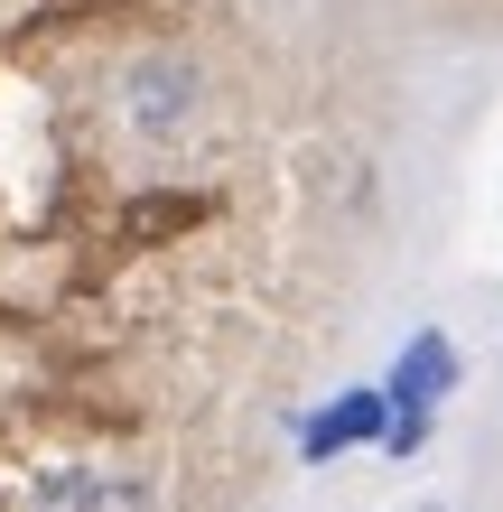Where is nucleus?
<instances>
[{
    "label": "nucleus",
    "mask_w": 503,
    "mask_h": 512,
    "mask_svg": "<svg viewBox=\"0 0 503 512\" xmlns=\"http://www.w3.org/2000/svg\"><path fill=\"white\" fill-rule=\"evenodd\" d=\"M38 512H150V494L122 485V475H103V466H66V475H47Z\"/></svg>",
    "instance_id": "4"
},
{
    "label": "nucleus",
    "mask_w": 503,
    "mask_h": 512,
    "mask_svg": "<svg viewBox=\"0 0 503 512\" xmlns=\"http://www.w3.org/2000/svg\"><path fill=\"white\" fill-rule=\"evenodd\" d=\"M382 429H392V410H382V382L373 391H336L327 410L299 419V457L308 466H336L345 447H382Z\"/></svg>",
    "instance_id": "3"
},
{
    "label": "nucleus",
    "mask_w": 503,
    "mask_h": 512,
    "mask_svg": "<svg viewBox=\"0 0 503 512\" xmlns=\"http://www.w3.org/2000/svg\"><path fill=\"white\" fill-rule=\"evenodd\" d=\"M457 373H466V364H457V345L438 336V326L401 345V364L382 373V410H392V429H382V457H420V447H429L438 401L457 391Z\"/></svg>",
    "instance_id": "1"
},
{
    "label": "nucleus",
    "mask_w": 503,
    "mask_h": 512,
    "mask_svg": "<svg viewBox=\"0 0 503 512\" xmlns=\"http://www.w3.org/2000/svg\"><path fill=\"white\" fill-rule=\"evenodd\" d=\"M205 103V75L187 66V56H150V66H131L122 84V112H131V131H187V112Z\"/></svg>",
    "instance_id": "2"
}]
</instances>
